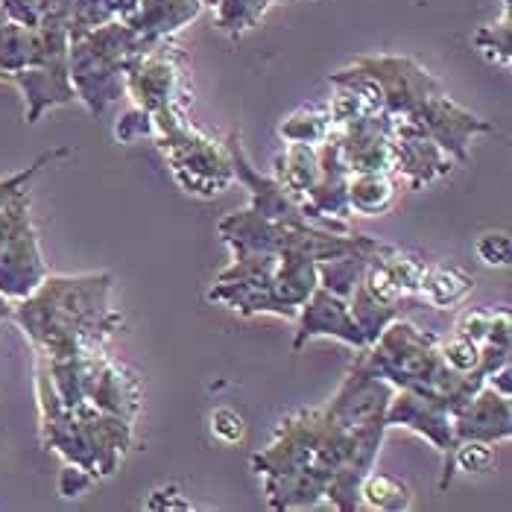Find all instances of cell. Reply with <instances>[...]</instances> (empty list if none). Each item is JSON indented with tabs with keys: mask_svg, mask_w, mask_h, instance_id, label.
Returning <instances> with one entry per match:
<instances>
[{
	"mask_svg": "<svg viewBox=\"0 0 512 512\" xmlns=\"http://www.w3.org/2000/svg\"><path fill=\"white\" fill-rule=\"evenodd\" d=\"M384 434L387 425L349 431L325 410H299L278 422L273 442L249 463L264 480L270 510H311L331 501L340 512H357L360 483L375 469Z\"/></svg>",
	"mask_w": 512,
	"mask_h": 512,
	"instance_id": "6da1fadb",
	"label": "cell"
},
{
	"mask_svg": "<svg viewBox=\"0 0 512 512\" xmlns=\"http://www.w3.org/2000/svg\"><path fill=\"white\" fill-rule=\"evenodd\" d=\"M12 319L24 328L41 357L103 349L120 325V316L112 311V276H47L15 305Z\"/></svg>",
	"mask_w": 512,
	"mask_h": 512,
	"instance_id": "7a4b0ae2",
	"label": "cell"
},
{
	"mask_svg": "<svg viewBox=\"0 0 512 512\" xmlns=\"http://www.w3.org/2000/svg\"><path fill=\"white\" fill-rule=\"evenodd\" d=\"M366 355L395 390L431 395L451 413L486 384L474 375H457L454 369H448L439 355V337L398 316L375 337Z\"/></svg>",
	"mask_w": 512,
	"mask_h": 512,
	"instance_id": "3957f363",
	"label": "cell"
},
{
	"mask_svg": "<svg viewBox=\"0 0 512 512\" xmlns=\"http://www.w3.org/2000/svg\"><path fill=\"white\" fill-rule=\"evenodd\" d=\"M150 44L138 39L120 18H112L68 47V74L77 100L97 118L126 91V71L132 59Z\"/></svg>",
	"mask_w": 512,
	"mask_h": 512,
	"instance_id": "277c9868",
	"label": "cell"
},
{
	"mask_svg": "<svg viewBox=\"0 0 512 512\" xmlns=\"http://www.w3.org/2000/svg\"><path fill=\"white\" fill-rule=\"evenodd\" d=\"M153 138L182 191L194 197H217L235 179L226 147L202 135L185 112L167 109L153 115Z\"/></svg>",
	"mask_w": 512,
	"mask_h": 512,
	"instance_id": "5b68a950",
	"label": "cell"
},
{
	"mask_svg": "<svg viewBox=\"0 0 512 512\" xmlns=\"http://www.w3.org/2000/svg\"><path fill=\"white\" fill-rule=\"evenodd\" d=\"M126 94L150 118L167 109L185 112L188 91H185V68H182L179 47L170 39L144 47L126 71Z\"/></svg>",
	"mask_w": 512,
	"mask_h": 512,
	"instance_id": "8992f818",
	"label": "cell"
},
{
	"mask_svg": "<svg viewBox=\"0 0 512 512\" xmlns=\"http://www.w3.org/2000/svg\"><path fill=\"white\" fill-rule=\"evenodd\" d=\"M346 71L369 79L378 88V94L384 100V109L393 118L410 120L431 97H436L439 91H445L439 85V79L431 77L410 56H363Z\"/></svg>",
	"mask_w": 512,
	"mask_h": 512,
	"instance_id": "52a82bcc",
	"label": "cell"
},
{
	"mask_svg": "<svg viewBox=\"0 0 512 512\" xmlns=\"http://www.w3.org/2000/svg\"><path fill=\"white\" fill-rule=\"evenodd\" d=\"M47 276L50 273L30 217V197H24L15 202L9 223L0 232V293L9 302H21Z\"/></svg>",
	"mask_w": 512,
	"mask_h": 512,
	"instance_id": "ba28073f",
	"label": "cell"
},
{
	"mask_svg": "<svg viewBox=\"0 0 512 512\" xmlns=\"http://www.w3.org/2000/svg\"><path fill=\"white\" fill-rule=\"evenodd\" d=\"M393 395V384L372 366L366 349H360V355L355 357L349 375L343 378L340 390L325 407V413L349 431L387 425V407Z\"/></svg>",
	"mask_w": 512,
	"mask_h": 512,
	"instance_id": "9c48e42d",
	"label": "cell"
},
{
	"mask_svg": "<svg viewBox=\"0 0 512 512\" xmlns=\"http://www.w3.org/2000/svg\"><path fill=\"white\" fill-rule=\"evenodd\" d=\"M407 428L413 434L425 436L436 451L442 454V477H439V492H445L454 480L451 474V454L457 448L454 439V422H451V410L436 401L431 395L413 393V390H395L387 407V428Z\"/></svg>",
	"mask_w": 512,
	"mask_h": 512,
	"instance_id": "30bf717a",
	"label": "cell"
},
{
	"mask_svg": "<svg viewBox=\"0 0 512 512\" xmlns=\"http://www.w3.org/2000/svg\"><path fill=\"white\" fill-rule=\"evenodd\" d=\"M319 337H334L352 349H369L360 325L352 316V308H349V299L325 290L316 284L314 293L302 302L299 314H296V337H293V352H302L311 340H319Z\"/></svg>",
	"mask_w": 512,
	"mask_h": 512,
	"instance_id": "8fae6325",
	"label": "cell"
},
{
	"mask_svg": "<svg viewBox=\"0 0 512 512\" xmlns=\"http://www.w3.org/2000/svg\"><path fill=\"white\" fill-rule=\"evenodd\" d=\"M393 115L375 112L331 129L349 173L393 170Z\"/></svg>",
	"mask_w": 512,
	"mask_h": 512,
	"instance_id": "7c38bea8",
	"label": "cell"
},
{
	"mask_svg": "<svg viewBox=\"0 0 512 512\" xmlns=\"http://www.w3.org/2000/svg\"><path fill=\"white\" fill-rule=\"evenodd\" d=\"M410 123H416L422 132H428L436 144L454 158V164H466L469 161V147H472L474 135H489L495 129L489 120L477 118L469 109H463L460 103H454L445 91H439L436 97H431L410 118Z\"/></svg>",
	"mask_w": 512,
	"mask_h": 512,
	"instance_id": "4fadbf2b",
	"label": "cell"
},
{
	"mask_svg": "<svg viewBox=\"0 0 512 512\" xmlns=\"http://www.w3.org/2000/svg\"><path fill=\"white\" fill-rule=\"evenodd\" d=\"M454 170V158L448 156L428 132H422L410 120H393V173L404 179L413 191L431 185Z\"/></svg>",
	"mask_w": 512,
	"mask_h": 512,
	"instance_id": "5bb4252c",
	"label": "cell"
},
{
	"mask_svg": "<svg viewBox=\"0 0 512 512\" xmlns=\"http://www.w3.org/2000/svg\"><path fill=\"white\" fill-rule=\"evenodd\" d=\"M454 422V439L466 442V439H477V442H489L498 445L512 436V404L510 395L498 393L495 387L483 384L477 393L451 413Z\"/></svg>",
	"mask_w": 512,
	"mask_h": 512,
	"instance_id": "9a60e30c",
	"label": "cell"
},
{
	"mask_svg": "<svg viewBox=\"0 0 512 512\" xmlns=\"http://www.w3.org/2000/svg\"><path fill=\"white\" fill-rule=\"evenodd\" d=\"M9 82L21 91L24 97V109H27V123H39L50 109L56 106H68L77 100L71 74H68V62L59 65H33L24 71H15Z\"/></svg>",
	"mask_w": 512,
	"mask_h": 512,
	"instance_id": "2e32d148",
	"label": "cell"
},
{
	"mask_svg": "<svg viewBox=\"0 0 512 512\" xmlns=\"http://www.w3.org/2000/svg\"><path fill=\"white\" fill-rule=\"evenodd\" d=\"M202 3L205 0H138L123 24L144 44H156L188 27L202 12Z\"/></svg>",
	"mask_w": 512,
	"mask_h": 512,
	"instance_id": "e0dca14e",
	"label": "cell"
},
{
	"mask_svg": "<svg viewBox=\"0 0 512 512\" xmlns=\"http://www.w3.org/2000/svg\"><path fill=\"white\" fill-rule=\"evenodd\" d=\"M381 246H384V240L363 235L355 249H349V252L331 258V261H319V264H316L319 287H325V290H331V293L349 299L352 290H355V284L360 281V276H363V270H366V267L375 261V255L381 252Z\"/></svg>",
	"mask_w": 512,
	"mask_h": 512,
	"instance_id": "ac0fdd59",
	"label": "cell"
},
{
	"mask_svg": "<svg viewBox=\"0 0 512 512\" xmlns=\"http://www.w3.org/2000/svg\"><path fill=\"white\" fill-rule=\"evenodd\" d=\"M346 197H349L352 214H363V217L387 214L395 205V199H398V176L393 170L352 173Z\"/></svg>",
	"mask_w": 512,
	"mask_h": 512,
	"instance_id": "d6986e66",
	"label": "cell"
},
{
	"mask_svg": "<svg viewBox=\"0 0 512 512\" xmlns=\"http://www.w3.org/2000/svg\"><path fill=\"white\" fill-rule=\"evenodd\" d=\"M474 290V278L454 264H436L425 270L422 281V293L434 308H454L460 302H466V296Z\"/></svg>",
	"mask_w": 512,
	"mask_h": 512,
	"instance_id": "ffe728a7",
	"label": "cell"
},
{
	"mask_svg": "<svg viewBox=\"0 0 512 512\" xmlns=\"http://www.w3.org/2000/svg\"><path fill=\"white\" fill-rule=\"evenodd\" d=\"M360 504L381 512H404L413 507V489L401 477L369 472L360 483Z\"/></svg>",
	"mask_w": 512,
	"mask_h": 512,
	"instance_id": "44dd1931",
	"label": "cell"
},
{
	"mask_svg": "<svg viewBox=\"0 0 512 512\" xmlns=\"http://www.w3.org/2000/svg\"><path fill=\"white\" fill-rule=\"evenodd\" d=\"M331 129L334 123L328 106H302L278 126V135L284 138V144H322Z\"/></svg>",
	"mask_w": 512,
	"mask_h": 512,
	"instance_id": "7402d4cb",
	"label": "cell"
},
{
	"mask_svg": "<svg viewBox=\"0 0 512 512\" xmlns=\"http://www.w3.org/2000/svg\"><path fill=\"white\" fill-rule=\"evenodd\" d=\"M214 6V15H217V27L223 33H229L232 39L243 36L246 30L258 27V21L267 15V9L276 3V0H205Z\"/></svg>",
	"mask_w": 512,
	"mask_h": 512,
	"instance_id": "603a6c76",
	"label": "cell"
},
{
	"mask_svg": "<svg viewBox=\"0 0 512 512\" xmlns=\"http://www.w3.org/2000/svg\"><path fill=\"white\" fill-rule=\"evenodd\" d=\"M474 47L480 56H486L492 65L510 68L512 62V9L510 0H504V12L498 24H486L474 33Z\"/></svg>",
	"mask_w": 512,
	"mask_h": 512,
	"instance_id": "cb8c5ba5",
	"label": "cell"
},
{
	"mask_svg": "<svg viewBox=\"0 0 512 512\" xmlns=\"http://www.w3.org/2000/svg\"><path fill=\"white\" fill-rule=\"evenodd\" d=\"M439 355L445 360V366L454 369L457 375H474V378H480V381L489 378V369H486V363H483V349H480V343H474V340L457 334V331H454L448 340H439Z\"/></svg>",
	"mask_w": 512,
	"mask_h": 512,
	"instance_id": "d4e9b609",
	"label": "cell"
},
{
	"mask_svg": "<svg viewBox=\"0 0 512 512\" xmlns=\"http://www.w3.org/2000/svg\"><path fill=\"white\" fill-rule=\"evenodd\" d=\"M71 156V150L68 147H59V150H50V153H41L27 170H21V173H12V176H6V179H0V208H6V205H12L15 199L27 197L30 194V185H33V179L39 176L41 170L47 167V164H53L56 158H65Z\"/></svg>",
	"mask_w": 512,
	"mask_h": 512,
	"instance_id": "484cf974",
	"label": "cell"
},
{
	"mask_svg": "<svg viewBox=\"0 0 512 512\" xmlns=\"http://www.w3.org/2000/svg\"><path fill=\"white\" fill-rule=\"evenodd\" d=\"M492 466H495V445H489V442L466 439V442H457V448L451 454V474H486Z\"/></svg>",
	"mask_w": 512,
	"mask_h": 512,
	"instance_id": "4316f807",
	"label": "cell"
},
{
	"mask_svg": "<svg viewBox=\"0 0 512 512\" xmlns=\"http://www.w3.org/2000/svg\"><path fill=\"white\" fill-rule=\"evenodd\" d=\"M477 258L486 267H507L512 258V240L507 232H486L477 237Z\"/></svg>",
	"mask_w": 512,
	"mask_h": 512,
	"instance_id": "83f0119b",
	"label": "cell"
},
{
	"mask_svg": "<svg viewBox=\"0 0 512 512\" xmlns=\"http://www.w3.org/2000/svg\"><path fill=\"white\" fill-rule=\"evenodd\" d=\"M211 434L217 436L220 442H226V445H237L246 436V422L232 407H220V410L211 413Z\"/></svg>",
	"mask_w": 512,
	"mask_h": 512,
	"instance_id": "f1b7e54d",
	"label": "cell"
},
{
	"mask_svg": "<svg viewBox=\"0 0 512 512\" xmlns=\"http://www.w3.org/2000/svg\"><path fill=\"white\" fill-rule=\"evenodd\" d=\"M115 135H118L120 144H132V141H138L144 135H153V118L144 109L132 106L123 118H118Z\"/></svg>",
	"mask_w": 512,
	"mask_h": 512,
	"instance_id": "f546056e",
	"label": "cell"
},
{
	"mask_svg": "<svg viewBox=\"0 0 512 512\" xmlns=\"http://www.w3.org/2000/svg\"><path fill=\"white\" fill-rule=\"evenodd\" d=\"M97 483V477L94 474H88L85 469H79V466H65V472L59 477V492L65 495V498H77L82 495L85 489H91Z\"/></svg>",
	"mask_w": 512,
	"mask_h": 512,
	"instance_id": "4dcf8cb0",
	"label": "cell"
},
{
	"mask_svg": "<svg viewBox=\"0 0 512 512\" xmlns=\"http://www.w3.org/2000/svg\"><path fill=\"white\" fill-rule=\"evenodd\" d=\"M12 311H15V305L0 293V322H6V319H12Z\"/></svg>",
	"mask_w": 512,
	"mask_h": 512,
	"instance_id": "1f68e13d",
	"label": "cell"
}]
</instances>
